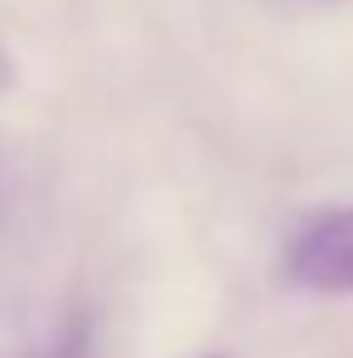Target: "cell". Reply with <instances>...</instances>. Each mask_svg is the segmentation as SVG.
Segmentation results:
<instances>
[{
  "label": "cell",
  "mask_w": 353,
  "mask_h": 358,
  "mask_svg": "<svg viewBox=\"0 0 353 358\" xmlns=\"http://www.w3.org/2000/svg\"><path fill=\"white\" fill-rule=\"evenodd\" d=\"M44 358H87V324H68V334Z\"/></svg>",
  "instance_id": "7a4b0ae2"
},
{
  "label": "cell",
  "mask_w": 353,
  "mask_h": 358,
  "mask_svg": "<svg viewBox=\"0 0 353 358\" xmlns=\"http://www.w3.org/2000/svg\"><path fill=\"white\" fill-rule=\"evenodd\" d=\"M10 87H15V63H10L5 44H0V92H10Z\"/></svg>",
  "instance_id": "3957f363"
},
{
  "label": "cell",
  "mask_w": 353,
  "mask_h": 358,
  "mask_svg": "<svg viewBox=\"0 0 353 358\" xmlns=\"http://www.w3.org/2000/svg\"><path fill=\"white\" fill-rule=\"evenodd\" d=\"M286 281L315 296H353V203L310 218L286 247Z\"/></svg>",
  "instance_id": "6da1fadb"
},
{
  "label": "cell",
  "mask_w": 353,
  "mask_h": 358,
  "mask_svg": "<svg viewBox=\"0 0 353 358\" xmlns=\"http://www.w3.org/2000/svg\"><path fill=\"white\" fill-rule=\"evenodd\" d=\"M194 358H233V354H223V349H208V354H194Z\"/></svg>",
  "instance_id": "277c9868"
}]
</instances>
